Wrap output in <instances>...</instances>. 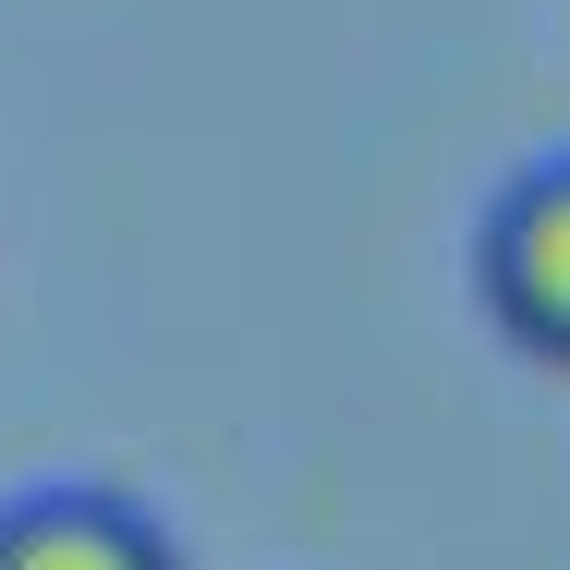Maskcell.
<instances>
[{"label":"cell","mask_w":570,"mask_h":570,"mask_svg":"<svg viewBox=\"0 0 570 570\" xmlns=\"http://www.w3.org/2000/svg\"><path fill=\"white\" fill-rule=\"evenodd\" d=\"M473 304L534 364H570V146L522 158L473 219Z\"/></svg>","instance_id":"obj_1"},{"label":"cell","mask_w":570,"mask_h":570,"mask_svg":"<svg viewBox=\"0 0 570 570\" xmlns=\"http://www.w3.org/2000/svg\"><path fill=\"white\" fill-rule=\"evenodd\" d=\"M0 570H183V547L110 485H24L0 510Z\"/></svg>","instance_id":"obj_2"}]
</instances>
